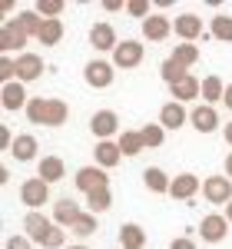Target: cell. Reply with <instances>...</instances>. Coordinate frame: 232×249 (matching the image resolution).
I'll list each match as a JSON object with an SVG mask.
<instances>
[{"label":"cell","instance_id":"1","mask_svg":"<svg viewBox=\"0 0 232 249\" xmlns=\"http://www.w3.org/2000/svg\"><path fill=\"white\" fill-rule=\"evenodd\" d=\"M23 113L30 123H40V126H63L70 116V107L66 100H57V96H30Z\"/></svg>","mask_w":232,"mask_h":249},{"label":"cell","instance_id":"2","mask_svg":"<svg viewBox=\"0 0 232 249\" xmlns=\"http://www.w3.org/2000/svg\"><path fill=\"white\" fill-rule=\"evenodd\" d=\"M202 196L213 206H229L232 203V179L229 176H206L202 179Z\"/></svg>","mask_w":232,"mask_h":249},{"label":"cell","instance_id":"3","mask_svg":"<svg viewBox=\"0 0 232 249\" xmlns=\"http://www.w3.org/2000/svg\"><path fill=\"white\" fill-rule=\"evenodd\" d=\"M73 183H77V190L83 196H90V193H97V190H106L110 186V176H106L103 166H80Z\"/></svg>","mask_w":232,"mask_h":249},{"label":"cell","instance_id":"4","mask_svg":"<svg viewBox=\"0 0 232 249\" xmlns=\"http://www.w3.org/2000/svg\"><path fill=\"white\" fill-rule=\"evenodd\" d=\"M229 236V219L226 213H209L199 219V239L202 243H222Z\"/></svg>","mask_w":232,"mask_h":249},{"label":"cell","instance_id":"5","mask_svg":"<svg viewBox=\"0 0 232 249\" xmlns=\"http://www.w3.org/2000/svg\"><path fill=\"white\" fill-rule=\"evenodd\" d=\"M47 199H50V186H47L40 176H30V179L20 186V203H23L30 213H37Z\"/></svg>","mask_w":232,"mask_h":249},{"label":"cell","instance_id":"6","mask_svg":"<svg viewBox=\"0 0 232 249\" xmlns=\"http://www.w3.org/2000/svg\"><path fill=\"white\" fill-rule=\"evenodd\" d=\"M143 57H146V50H143L139 40H119V47L113 50V67H119V70H133V67L143 63Z\"/></svg>","mask_w":232,"mask_h":249},{"label":"cell","instance_id":"7","mask_svg":"<svg viewBox=\"0 0 232 249\" xmlns=\"http://www.w3.org/2000/svg\"><path fill=\"white\" fill-rule=\"evenodd\" d=\"M116 77V70H113V63H106V60H90L86 67H83V80L93 87V90H106L110 83H113Z\"/></svg>","mask_w":232,"mask_h":249},{"label":"cell","instance_id":"8","mask_svg":"<svg viewBox=\"0 0 232 249\" xmlns=\"http://www.w3.org/2000/svg\"><path fill=\"white\" fill-rule=\"evenodd\" d=\"M173 34L182 43H196V40H202L206 34H202V17L199 14H179V17L173 20Z\"/></svg>","mask_w":232,"mask_h":249},{"label":"cell","instance_id":"9","mask_svg":"<svg viewBox=\"0 0 232 249\" xmlns=\"http://www.w3.org/2000/svg\"><path fill=\"white\" fill-rule=\"evenodd\" d=\"M90 133L97 136L99 143H103V140H113V136L119 133V116H116L113 110H97V113L90 116Z\"/></svg>","mask_w":232,"mask_h":249},{"label":"cell","instance_id":"10","mask_svg":"<svg viewBox=\"0 0 232 249\" xmlns=\"http://www.w3.org/2000/svg\"><path fill=\"white\" fill-rule=\"evenodd\" d=\"M27 40H30V37L20 30L17 20H7V23L0 27V50H3V57H7L10 50H17V57H20V53H27V50H23V47H27Z\"/></svg>","mask_w":232,"mask_h":249},{"label":"cell","instance_id":"11","mask_svg":"<svg viewBox=\"0 0 232 249\" xmlns=\"http://www.w3.org/2000/svg\"><path fill=\"white\" fill-rule=\"evenodd\" d=\"M189 123H193L196 133H215L219 130V110L209 107V103H199L189 110Z\"/></svg>","mask_w":232,"mask_h":249},{"label":"cell","instance_id":"12","mask_svg":"<svg viewBox=\"0 0 232 249\" xmlns=\"http://www.w3.org/2000/svg\"><path fill=\"white\" fill-rule=\"evenodd\" d=\"M189 123V110H186V103H176V100H169V103H163L159 107V126L163 130H179V126H186Z\"/></svg>","mask_w":232,"mask_h":249},{"label":"cell","instance_id":"13","mask_svg":"<svg viewBox=\"0 0 232 249\" xmlns=\"http://www.w3.org/2000/svg\"><path fill=\"white\" fill-rule=\"evenodd\" d=\"M83 213H86V210H80L77 199L63 196V199H57V203H53V223H57L60 230H73V223H77Z\"/></svg>","mask_w":232,"mask_h":249},{"label":"cell","instance_id":"14","mask_svg":"<svg viewBox=\"0 0 232 249\" xmlns=\"http://www.w3.org/2000/svg\"><path fill=\"white\" fill-rule=\"evenodd\" d=\"M0 103H3V110H7V113H20V110H27L30 96H27V90H23V83L14 80V83L0 87Z\"/></svg>","mask_w":232,"mask_h":249},{"label":"cell","instance_id":"15","mask_svg":"<svg viewBox=\"0 0 232 249\" xmlns=\"http://www.w3.org/2000/svg\"><path fill=\"white\" fill-rule=\"evenodd\" d=\"M53 226H57V223H53V219H50V216H43V213H27V216H23V236H27V239H30V243H43V236H47V232L53 230Z\"/></svg>","mask_w":232,"mask_h":249},{"label":"cell","instance_id":"16","mask_svg":"<svg viewBox=\"0 0 232 249\" xmlns=\"http://www.w3.org/2000/svg\"><path fill=\"white\" fill-rule=\"evenodd\" d=\"M173 34V20L166 17V14H153V17L143 20V37L149 40V43H159V40H166Z\"/></svg>","mask_w":232,"mask_h":249},{"label":"cell","instance_id":"17","mask_svg":"<svg viewBox=\"0 0 232 249\" xmlns=\"http://www.w3.org/2000/svg\"><path fill=\"white\" fill-rule=\"evenodd\" d=\"M90 47H93V50H103V53H106V50L113 53L116 47H119V40H116V30L110 27V23H106V20L90 27Z\"/></svg>","mask_w":232,"mask_h":249},{"label":"cell","instance_id":"18","mask_svg":"<svg viewBox=\"0 0 232 249\" xmlns=\"http://www.w3.org/2000/svg\"><path fill=\"white\" fill-rule=\"evenodd\" d=\"M199 190H202V186H199V176H193V173H179V176H173L169 196H173V199H179V203H189Z\"/></svg>","mask_w":232,"mask_h":249},{"label":"cell","instance_id":"19","mask_svg":"<svg viewBox=\"0 0 232 249\" xmlns=\"http://www.w3.org/2000/svg\"><path fill=\"white\" fill-rule=\"evenodd\" d=\"M43 70H47V63L40 60V53H20V57H17V80H20V83L40 80Z\"/></svg>","mask_w":232,"mask_h":249},{"label":"cell","instance_id":"20","mask_svg":"<svg viewBox=\"0 0 232 249\" xmlns=\"http://www.w3.org/2000/svg\"><path fill=\"white\" fill-rule=\"evenodd\" d=\"M93 160H97V166H103V170H113L116 163L123 160V150H119L116 140H103V143L93 146Z\"/></svg>","mask_w":232,"mask_h":249},{"label":"cell","instance_id":"21","mask_svg":"<svg viewBox=\"0 0 232 249\" xmlns=\"http://www.w3.org/2000/svg\"><path fill=\"white\" fill-rule=\"evenodd\" d=\"M37 176L47 183V186H53V183H60V179L66 176V166H63V160H60V156H43V160H40Z\"/></svg>","mask_w":232,"mask_h":249},{"label":"cell","instance_id":"22","mask_svg":"<svg viewBox=\"0 0 232 249\" xmlns=\"http://www.w3.org/2000/svg\"><path fill=\"white\" fill-rule=\"evenodd\" d=\"M169 90H173L176 103H189V100H199V96H202V80H196L193 73H189L186 80H179V83L169 87Z\"/></svg>","mask_w":232,"mask_h":249},{"label":"cell","instance_id":"23","mask_svg":"<svg viewBox=\"0 0 232 249\" xmlns=\"http://www.w3.org/2000/svg\"><path fill=\"white\" fill-rule=\"evenodd\" d=\"M226 87H229V83H222V77H215V73L202 77V103H209V107L222 103V96H226Z\"/></svg>","mask_w":232,"mask_h":249},{"label":"cell","instance_id":"24","mask_svg":"<svg viewBox=\"0 0 232 249\" xmlns=\"http://www.w3.org/2000/svg\"><path fill=\"white\" fill-rule=\"evenodd\" d=\"M10 153H14V160H20V163H30V160H37V140H33L30 133L14 136V146H10Z\"/></svg>","mask_w":232,"mask_h":249},{"label":"cell","instance_id":"25","mask_svg":"<svg viewBox=\"0 0 232 249\" xmlns=\"http://www.w3.org/2000/svg\"><path fill=\"white\" fill-rule=\"evenodd\" d=\"M119 246H123V249H143V246H146V230L136 226V223L119 226Z\"/></svg>","mask_w":232,"mask_h":249},{"label":"cell","instance_id":"26","mask_svg":"<svg viewBox=\"0 0 232 249\" xmlns=\"http://www.w3.org/2000/svg\"><path fill=\"white\" fill-rule=\"evenodd\" d=\"M143 183H146L149 193H169V186H173V179L159 170V166H146L143 170Z\"/></svg>","mask_w":232,"mask_h":249},{"label":"cell","instance_id":"27","mask_svg":"<svg viewBox=\"0 0 232 249\" xmlns=\"http://www.w3.org/2000/svg\"><path fill=\"white\" fill-rule=\"evenodd\" d=\"M116 143H119L123 156H139L143 150H146V143H143V133H139V130H123Z\"/></svg>","mask_w":232,"mask_h":249},{"label":"cell","instance_id":"28","mask_svg":"<svg viewBox=\"0 0 232 249\" xmlns=\"http://www.w3.org/2000/svg\"><path fill=\"white\" fill-rule=\"evenodd\" d=\"M37 40L43 43V47H57L60 40H63V20H43Z\"/></svg>","mask_w":232,"mask_h":249},{"label":"cell","instance_id":"29","mask_svg":"<svg viewBox=\"0 0 232 249\" xmlns=\"http://www.w3.org/2000/svg\"><path fill=\"white\" fill-rule=\"evenodd\" d=\"M173 60L179 63V67H196L199 63V43H176L173 47Z\"/></svg>","mask_w":232,"mask_h":249},{"label":"cell","instance_id":"30","mask_svg":"<svg viewBox=\"0 0 232 249\" xmlns=\"http://www.w3.org/2000/svg\"><path fill=\"white\" fill-rule=\"evenodd\" d=\"M113 206V190L106 186V190H97L86 196V213H93V216H99V213H106Z\"/></svg>","mask_w":232,"mask_h":249},{"label":"cell","instance_id":"31","mask_svg":"<svg viewBox=\"0 0 232 249\" xmlns=\"http://www.w3.org/2000/svg\"><path fill=\"white\" fill-rule=\"evenodd\" d=\"M20 23V30L27 34V37H33L37 40V34H40V27H43V17H40L37 10H20L17 17H14Z\"/></svg>","mask_w":232,"mask_h":249},{"label":"cell","instance_id":"32","mask_svg":"<svg viewBox=\"0 0 232 249\" xmlns=\"http://www.w3.org/2000/svg\"><path fill=\"white\" fill-rule=\"evenodd\" d=\"M159 77L166 80L169 87H176L179 80H186V77H189V70H186V67H179V63H176L173 57H166V60H163V67H159Z\"/></svg>","mask_w":232,"mask_h":249},{"label":"cell","instance_id":"33","mask_svg":"<svg viewBox=\"0 0 232 249\" xmlns=\"http://www.w3.org/2000/svg\"><path fill=\"white\" fill-rule=\"evenodd\" d=\"M209 34H213L219 43H232V17H229V14H219V17H213V23H209Z\"/></svg>","mask_w":232,"mask_h":249},{"label":"cell","instance_id":"34","mask_svg":"<svg viewBox=\"0 0 232 249\" xmlns=\"http://www.w3.org/2000/svg\"><path fill=\"white\" fill-rule=\"evenodd\" d=\"M97 230H99V226H97V216H93V213H83L77 223H73V230H70V232H73L77 239H90Z\"/></svg>","mask_w":232,"mask_h":249},{"label":"cell","instance_id":"35","mask_svg":"<svg viewBox=\"0 0 232 249\" xmlns=\"http://www.w3.org/2000/svg\"><path fill=\"white\" fill-rule=\"evenodd\" d=\"M139 133H143V143H146V150H156V146H163V140H166V130H163L159 123H146Z\"/></svg>","mask_w":232,"mask_h":249},{"label":"cell","instance_id":"36","mask_svg":"<svg viewBox=\"0 0 232 249\" xmlns=\"http://www.w3.org/2000/svg\"><path fill=\"white\" fill-rule=\"evenodd\" d=\"M37 10L43 20H60V14H63V0H37Z\"/></svg>","mask_w":232,"mask_h":249},{"label":"cell","instance_id":"37","mask_svg":"<svg viewBox=\"0 0 232 249\" xmlns=\"http://www.w3.org/2000/svg\"><path fill=\"white\" fill-rule=\"evenodd\" d=\"M126 10H130V14H133V17H153V14H149V0H126Z\"/></svg>","mask_w":232,"mask_h":249},{"label":"cell","instance_id":"38","mask_svg":"<svg viewBox=\"0 0 232 249\" xmlns=\"http://www.w3.org/2000/svg\"><path fill=\"white\" fill-rule=\"evenodd\" d=\"M30 246H33V243H30L27 236H10V239L3 243V249H30Z\"/></svg>","mask_w":232,"mask_h":249},{"label":"cell","instance_id":"39","mask_svg":"<svg viewBox=\"0 0 232 249\" xmlns=\"http://www.w3.org/2000/svg\"><path fill=\"white\" fill-rule=\"evenodd\" d=\"M169 249H196V243L189 239V236H179V239H173V243H169Z\"/></svg>","mask_w":232,"mask_h":249},{"label":"cell","instance_id":"40","mask_svg":"<svg viewBox=\"0 0 232 249\" xmlns=\"http://www.w3.org/2000/svg\"><path fill=\"white\" fill-rule=\"evenodd\" d=\"M103 7H106V10H123V7H126V3H123V0H106V3H103Z\"/></svg>","mask_w":232,"mask_h":249},{"label":"cell","instance_id":"41","mask_svg":"<svg viewBox=\"0 0 232 249\" xmlns=\"http://www.w3.org/2000/svg\"><path fill=\"white\" fill-rule=\"evenodd\" d=\"M222 103H226V110H232V83L226 87V96H222Z\"/></svg>","mask_w":232,"mask_h":249},{"label":"cell","instance_id":"42","mask_svg":"<svg viewBox=\"0 0 232 249\" xmlns=\"http://www.w3.org/2000/svg\"><path fill=\"white\" fill-rule=\"evenodd\" d=\"M222 133H226V143H229V146H232V120H229V123H226V130H222Z\"/></svg>","mask_w":232,"mask_h":249},{"label":"cell","instance_id":"43","mask_svg":"<svg viewBox=\"0 0 232 249\" xmlns=\"http://www.w3.org/2000/svg\"><path fill=\"white\" fill-rule=\"evenodd\" d=\"M226 176H229V179H232V153L226 156Z\"/></svg>","mask_w":232,"mask_h":249},{"label":"cell","instance_id":"44","mask_svg":"<svg viewBox=\"0 0 232 249\" xmlns=\"http://www.w3.org/2000/svg\"><path fill=\"white\" fill-rule=\"evenodd\" d=\"M226 219H229V226H232V203L226 206Z\"/></svg>","mask_w":232,"mask_h":249},{"label":"cell","instance_id":"45","mask_svg":"<svg viewBox=\"0 0 232 249\" xmlns=\"http://www.w3.org/2000/svg\"><path fill=\"white\" fill-rule=\"evenodd\" d=\"M63 249H90V246H83V243H73V246H63Z\"/></svg>","mask_w":232,"mask_h":249}]
</instances>
